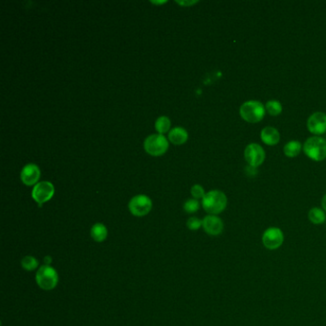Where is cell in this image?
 Returning a JSON list of instances; mask_svg holds the SVG:
<instances>
[{"label":"cell","instance_id":"1","mask_svg":"<svg viewBox=\"0 0 326 326\" xmlns=\"http://www.w3.org/2000/svg\"><path fill=\"white\" fill-rule=\"evenodd\" d=\"M228 199L226 194L221 190H210L202 199L203 208L211 215H218L227 208Z\"/></svg>","mask_w":326,"mask_h":326},{"label":"cell","instance_id":"2","mask_svg":"<svg viewBox=\"0 0 326 326\" xmlns=\"http://www.w3.org/2000/svg\"><path fill=\"white\" fill-rule=\"evenodd\" d=\"M36 282L42 290H53L59 283V275L57 270L50 265H42L36 274Z\"/></svg>","mask_w":326,"mask_h":326},{"label":"cell","instance_id":"3","mask_svg":"<svg viewBox=\"0 0 326 326\" xmlns=\"http://www.w3.org/2000/svg\"><path fill=\"white\" fill-rule=\"evenodd\" d=\"M266 109L262 103L257 100H249L244 102L239 109L241 118L251 124L259 123L265 116Z\"/></svg>","mask_w":326,"mask_h":326},{"label":"cell","instance_id":"4","mask_svg":"<svg viewBox=\"0 0 326 326\" xmlns=\"http://www.w3.org/2000/svg\"><path fill=\"white\" fill-rule=\"evenodd\" d=\"M303 151L310 159L320 162L326 158V140L321 137H310L303 145Z\"/></svg>","mask_w":326,"mask_h":326},{"label":"cell","instance_id":"5","mask_svg":"<svg viewBox=\"0 0 326 326\" xmlns=\"http://www.w3.org/2000/svg\"><path fill=\"white\" fill-rule=\"evenodd\" d=\"M144 147L148 154L161 156L168 150L169 141L162 134H152L145 139Z\"/></svg>","mask_w":326,"mask_h":326},{"label":"cell","instance_id":"6","mask_svg":"<svg viewBox=\"0 0 326 326\" xmlns=\"http://www.w3.org/2000/svg\"><path fill=\"white\" fill-rule=\"evenodd\" d=\"M262 244L267 250L275 251L280 249L284 242V234L282 230L278 227H270L264 231Z\"/></svg>","mask_w":326,"mask_h":326},{"label":"cell","instance_id":"7","mask_svg":"<svg viewBox=\"0 0 326 326\" xmlns=\"http://www.w3.org/2000/svg\"><path fill=\"white\" fill-rule=\"evenodd\" d=\"M130 212L138 218L145 216L152 208V201L145 194H139L130 200L128 204Z\"/></svg>","mask_w":326,"mask_h":326},{"label":"cell","instance_id":"8","mask_svg":"<svg viewBox=\"0 0 326 326\" xmlns=\"http://www.w3.org/2000/svg\"><path fill=\"white\" fill-rule=\"evenodd\" d=\"M54 194V185L49 181L38 182L32 190V197L39 207H41L43 203L51 199Z\"/></svg>","mask_w":326,"mask_h":326},{"label":"cell","instance_id":"9","mask_svg":"<svg viewBox=\"0 0 326 326\" xmlns=\"http://www.w3.org/2000/svg\"><path fill=\"white\" fill-rule=\"evenodd\" d=\"M244 156L247 163L253 168H257L262 165L266 157L264 148L261 145L255 143H252L246 146Z\"/></svg>","mask_w":326,"mask_h":326},{"label":"cell","instance_id":"10","mask_svg":"<svg viewBox=\"0 0 326 326\" xmlns=\"http://www.w3.org/2000/svg\"><path fill=\"white\" fill-rule=\"evenodd\" d=\"M309 131L315 135H321L326 132V114L316 112L312 114L307 121Z\"/></svg>","mask_w":326,"mask_h":326},{"label":"cell","instance_id":"11","mask_svg":"<svg viewBox=\"0 0 326 326\" xmlns=\"http://www.w3.org/2000/svg\"><path fill=\"white\" fill-rule=\"evenodd\" d=\"M203 229L208 236H220L224 231V223L218 215L208 214L203 219Z\"/></svg>","mask_w":326,"mask_h":326},{"label":"cell","instance_id":"12","mask_svg":"<svg viewBox=\"0 0 326 326\" xmlns=\"http://www.w3.org/2000/svg\"><path fill=\"white\" fill-rule=\"evenodd\" d=\"M40 177V170L36 164H28L20 172V179L26 186L36 185Z\"/></svg>","mask_w":326,"mask_h":326},{"label":"cell","instance_id":"13","mask_svg":"<svg viewBox=\"0 0 326 326\" xmlns=\"http://www.w3.org/2000/svg\"><path fill=\"white\" fill-rule=\"evenodd\" d=\"M260 137L263 143L267 145H278L281 140V134L279 130L273 127H264Z\"/></svg>","mask_w":326,"mask_h":326},{"label":"cell","instance_id":"14","mask_svg":"<svg viewBox=\"0 0 326 326\" xmlns=\"http://www.w3.org/2000/svg\"><path fill=\"white\" fill-rule=\"evenodd\" d=\"M189 134L185 128L174 127L169 132V140L174 145H183L188 141Z\"/></svg>","mask_w":326,"mask_h":326},{"label":"cell","instance_id":"15","mask_svg":"<svg viewBox=\"0 0 326 326\" xmlns=\"http://www.w3.org/2000/svg\"><path fill=\"white\" fill-rule=\"evenodd\" d=\"M108 236L107 228L101 223H96L91 228V236L96 242H103Z\"/></svg>","mask_w":326,"mask_h":326},{"label":"cell","instance_id":"16","mask_svg":"<svg viewBox=\"0 0 326 326\" xmlns=\"http://www.w3.org/2000/svg\"><path fill=\"white\" fill-rule=\"evenodd\" d=\"M308 219L314 225H321L326 221L325 211L322 208H312L309 210Z\"/></svg>","mask_w":326,"mask_h":326},{"label":"cell","instance_id":"17","mask_svg":"<svg viewBox=\"0 0 326 326\" xmlns=\"http://www.w3.org/2000/svg\"><path fill=\"white\" fill-rule=\"evenodd\" d=\"M302 148V145L299 143V141H291L284 145V154L287 157L294 158L297 157L300 153Z\"/></svg>","mask_w":326,"mask_h":326},{"label":"cell","instance_id":"18","mask_svg":"<svg viewBox=\"0 0 326 326\" xmlns=\"http://www.w3.org/2000/svg\"><path fill=\"white\" fill-rule=\"evenodd\" d=\"M155 128L159 132V134H162L168 132L171 128V120L167 116H161L156 120L155 122Z\"/></svg>","mask_w":326,"mask_h":326},{"label":"cell","instance_id":"19","mask_svg":"<svg viewBox=\"0 0 326 326\" xmlns=\"http://www.w3.org/2000/svg\"><path fill=\"white\" fill-rule=\"evenodd\" d=\"M38 260L36 259V257L32 256V255H26L25 257L22 258L21 260V266L24 270L26 271H35L38 268Z\"/></svg>","mask_w":326,"mask_h":326},{"label":"cell","instance_id":"20","mask_svg":"<svg viewBox=\"0 0 326 326\" xmlns=\"http://www.w3.org/2000/svg\"><path fill=\"white\" fill-rule=\"evenodd\" d=\"M266 111L272 116H279L282 112V105L281 102L276 100H268L265 105Z\"/></svg>","mask_w":326,"mask_h":326},{"label":"cell","instance_id":"21","mask_svg":"<svg viewBox=\"0 0 326 326\" xmlns=\"http://www.w3.org/2000/svg\"><path fill=\"white\" fill-rule=\"evenodd\" d=\"M200 208L199 201L197 199H189L187 200L184 204V209L188 213H194L196 212Z\"/></svg>","mask_w":326,"mask_h":326},{"label":"cell","instance_id":"22","mask_svg":"<svg viewBox=\"0 0 326 326\" xmlns=\"http://www.w3.org/2000/svg\"><path fill=\"white\" fill-rule=\"evenodd\" d=\"M187 226L191 231H197L201 227H203V220L198 218H190L187 221Z\"/></svg>","mask_w":326,"mask_h":326},{"label":"cell","instance_id":"23","mask_svg":"<svg viewBox=\"0 0 326 326\" xmlns=\"http://www.w3.org/2000/svg\"><path fill=\"white\" fill-rule=\"evenodd\" d=\"M190 192H191V195L193 196L194 199H203V197L205 196V190L203 189L202 186L200 185H194L191 190H190Z\"/></svg>","mask_w":326,"mask_h":326},{"label":"cell","instance_id":"24","mask_svg":"<svg viewBox=\"0 0 326 326\" xmlns=\"http://www.w3.org/2000/svg\"><path fill=\"white\" fill-rule=\"evenodd\" d=\"M177 3L180 5H184V6H190V5H193V4L197 3V1H177Z\"/></svg>","mask_w":326,"mask_h":326},{"label":"cell","instance_id":"25","mask_svg":"<svg viewBox=\"0 0 326 326\" xmlns=\"http://www.w3.org/2000/svg\"><path fill=\"white\" fill-rule=\"evenodd\" d=\"M52 263V257L50 255H47L44 257V265H50Z\"/></svg>","mask_w":326,"mask_h":326},{"label":"cell","instance_id":"26","mask_svg":"<svg viewBox=\"0 0 326 326\" xmlns=\"http://www.w3.org/2000/svg\"><path fill=\"white\" fill-rule=\"evenodd\" d=\"M321 206H322V209L326 212V194L322 197V200H321Z\"/></svg>","mask_w":326,"mask_h":326}]
</instances>
